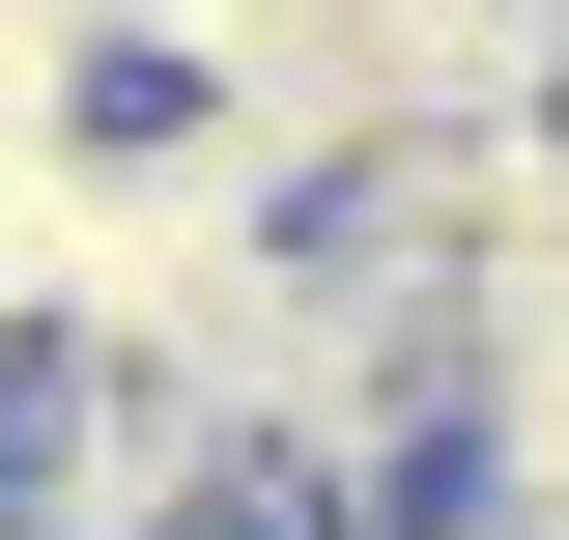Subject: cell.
I'll return each instance as SVG.
<instances>
[{"mask_svg":"<svg viewBox=\"0 0 569 540\" xmlns=\"http://www.w3.org/2000/svg\"><path fill=\"white\" fill-rule=\"evenodd\" d=\"M200 540H228V512H200Z\"/></svg>","mask_w":569,"mask_h":540,"instance_id":"obj_2","label":"cell"},{"mask_svg":"<svg viewBox=\"0 0 569 540\" xmlns=\"http://www.w3.org/2000/svg\"><path fill=\"white\" fill-rule=\"evenodd\" d=\"M200 512H228L200 370H142V341H29L0 370V540H200Z\"/></svg>","mask_w":569,"mask_h":540,"instance_id":"obj_1","label":"cell"}]
</instances>
